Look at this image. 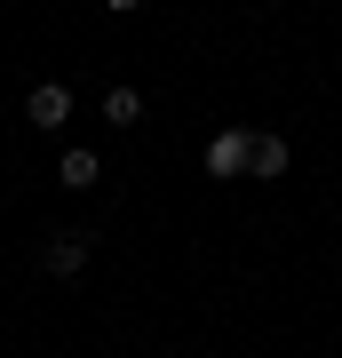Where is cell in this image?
Returning <instances> with one entry per match:
<instances>
[{
    "label": "cell",
    "mask_w": 342,
    "mask_h": 358,
    "mask_svg": "<svg viewBox=\"0 0 342 358\" xmlns=\"http://www.w3.org/2000/svg\"><path fill=\"white\" fill-rule=\"evenodd\" d=\"M104 120H112V128H136V120H143V96L136 88H112V96H104Z\"/></svg>",
    "instance_id": "6"
},
{
    "label": "cell",
    "mask_w": 342,
    "mask_h": 358,
    "mask_svg": "<svg viewBox=\"0 0 342 358\" xmlns=\"http://www.w3.org/2000/svg\"><path fill=\"white\" fill-rule=\"evenodd\" d=\"M96 176H104V159L88 152V143H72V152H64V159H56V183H64V192H88V183H96Z\"/></svg>",
    "instance_id": "4"
},
{
    "label": "cell",
    "mask_w": 342,
    "mask_h": 358,
    "mask_svg": "<svg viewBox=\"0 0 342 358\" xmlns=\"http://www.w3.org/2000/svg\"><path fill=\"white\" fill-rule=\"evenodd\" d=\"M287 159H294V152H287V136H255V143H247V176H263V183H271V176H287Z\"/></svg>",
    "instance_id": "5"
},
{
    "label": "cell",
    "mask_w": 342,
    "mask_h": 358,
    "mask_svg": "<svg viewBox=\"0 0 342 358\" xmlns=\"http://www.w3.org/2000/svg\"><path fill=\"white\" fill-rule=\"evenodd\" d=\"M24 120L32 128H64V120H72V88H64V80H40L24 96Z\"/></svg>",
    "instance_id": "2"
},
{
    "label": "cell",
    "mask_w": 342,
    "mask_h": 358,
    "mask_svg": "<svg viewBox=\"0 0 342 358\" xmlns=\"http://www.w3.org/2000/svg\"><path fill=\"white\" fill-rule=\"evenodd\" d=\"M247 128H223L215 143H207V176H247Z\"/></svg>",
    "instance_id": "3"
},
{
    "label": "cell",
    "mask_w": 342,
    "mask_h": 358,
    "mask_svg": "<svg viewBox=\"0 0 342 358\" xmlns=\"http://www.w3.org/2000/svg\"><path fill=\"white\" fill-rule=\"evenodd\" d=\"M88 255H96V231H56V239L40 247V271H48V279H72V271H88Z\"/></svg>",
    "instance_id": "1"
},
{
    "label": "cell",
    "mask_w": 342,
    "mask_h": 358,
    "mask_svg": "<svg viewBox=\"0 0 342 358\" xmlns=\"http://www.w3.org/2000/svg\"><path fill=\"white\" fill-rule=\"evenodd\" d=\"M104 8H112V16H127V8H143V0H104Z\"/></svg>",
    "instance_id": "7"
},
{
    "label": "cell",
    "mask_w": 342,
    "mask_h": 358,
    "mask_svg": "<svg viewBox=\"0 0 342 358\" xmlns=\"http://www.w3.org/2000/svg\"><path fill=\"white\" fill-rule=\"evenodd\" d=\"M167 358H176V350H167Z\"/></svg>",
    "instance_id": "8"
}]
</instances>
